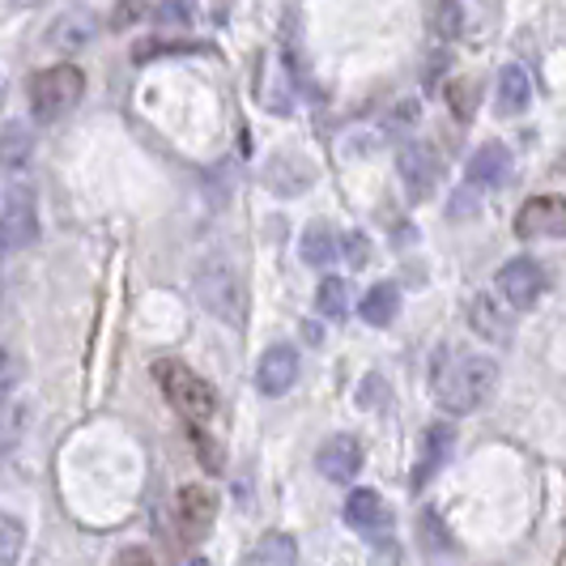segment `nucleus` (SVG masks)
<instances>
[{"mask_svg":"<svg viewBox=\"0 0 566 566\" xmlns=\"http://www.w3.org/2000/svg\"><path fill=\"white\" fill-rule=\"evenodd\" d=\"M430 384H434V400L448 413H478L499 388V363L485 354H455L452 358V349H439V358L430 367Z\"/></svg>","mask_w":566,"mask_h":566,"instance_id":"1","label":"nucleus"},{"mask_svg":"<svg viewBox=\"0 0 566 566\" xmlns=\"http://www.w3.org/2000/svg\"><path fill=\"white\" fill-rule=\"evenodd\" d=\"M192 290H197L200 307L213 319H222L230 328H243V319H248V285H243L239 269L230 260H218V255L200 260L197 273H192Z\"/></svg>","mask_w":566,"mask_h":566,"instance_id":"2","label":"nucleus"},{"mask_svg":"<svg viewBox=\"0 0 566 566\" xmlns=\"http://www.w3.org/2000/svg\"><path fill=\"white\" fill-rule=\"evenodd\" d=\"M85 94V73L77 64H52L43 73L30 77V115L39 124H56L82 103Z\"/></svg>","mask_w":566,"mask_h":566,"instance_id":"3","label":"nucleus"},{"mask_svg":"<svg viewBox=\"0 0 566 566\" xmlns=\"http://www.w3.org/2000/svg\"><path fill=\"white\" fill-rule=\"evenodd\" d=\"M154 379L163 384V392L170 397V405H175L192 426L209 422V418L218 413V392H213L209 379H200L192 367H184V363H175V358H163V363H154Z\"/></svg>","mask_w":566,"mask_h":566,"instance_id":"4","label":"nucleus"},{"mask_svg":"<svg viewBox=\"0 0 566 566\" xmlns=\"http://www.w3.org/2000/svg\"><path fill=\"white\" fill-rule=\"evenodd\" d=\"M545 269H541L537 260H528V255H520V260H507L503 269H499V298L507 303L511 312H533L541 303V294H545Z\"/></svg>","mask_w":566,"mask_h":566,"instance_id":"5","label":"nucleus"},{"mask_svg":"<svg viewBox=\"0 0 566 566\" xmlns=\"http://www.w3.org/2000/svg\"><path fill=\"white\" fill-rule=\"evenodd\" d=\"M520 239H566V197H533L515 213Z\"/></svg>","mask_w":566,"mask_h":566,"instance_id":"6","label":"nucleus"},{"mask_svg":"<svg viewBox=\"0 0 566 566\" xmlns=\"http://www.w3.org/2000/svg\"><path fill=\"white\" fill-rule=\"evenodd\" d=\"M397 175L400 184H405V192L409 200H422L434 184H439V163H434V149L422 142L405 145L397 154Z\"/></svg>","mask_w":566,"mask_h":566,"instance_id":"7","label":"nucleus"},{"mask_svg":"<svg viewBox=\"0 0 566 566\" xmlns=\"http://www.w3.org/2000/svg\"><path fill=\"white\" fill-rule=\"evenodd\" d=\"M315 464H319V473L328 478V482H354L358 473H363V443L354 439V434H333L319 452H315Z\"/></svg>","mask_w":566,"mask_h":566,"instance_id":"8","label":"nucleus"},{"mask_svg":"<svg viewBox=\"0 0 566 566\" xmlns=\"http://www.w3.org/2000/svg\"><path fill=\"white\" fill-rule=\"evenodd\" d=\"M0 227L9 248H30L39 239V213H34V192L30 188H13L4 200V213H0Z\"/></svg>","mask_w":566,"mask_h":566,"instance_id":"9","label":"nucleus"},{"mask_svg":"<svg viewBox=\"0 0 566 566\" xmlns=\"http://www.w3.org/2000/svg\"><path fill=\"white\" fill-rule=\"evenodd\" d=\"M294 379H298V354H294L290 345L264 349V358H260V367H255V388H260L264 397H285V392L294 388Z\"/></svg>","mask_w":566,"mask_h":566,"instance_id":"10","label":"nucleus"},{"mask_svg":"<svg viewBox=\"0 0 566 566\" xmlns=\"http://www.w3.org/2000/svg\"><path fill=\"white\" fill-rule=\"evenodd\" d=\"M175 511H179V524L192 541H200L209 528H213V515H218V499L205 490V485H179V499H175Z\"/></svg>","mask_w":566,"mask_h":566,"instance_id":"11","label":"nucleus"},{"mask_svg":"<svg viewBox=\"0 0 566 566\" xmlns=\"http://www.w3.org/2000/svg\"><path fill=\"white\" fill-rule=\"evenodd\" d=\"M469 324L478 328V337L507 345L511 328H515V312H511L499 294H478V298H473V307H469Z\"/></svg>","mask_w":566,"mask_h":566,"instance_id":"12","label":"nucleus"},{"mask_svg":"<svg viewBox=\"0 0 566 566\" xmlns=\"http://www.w3.org/2000/svg\"><path fill=\"white\" fill-rule=\"evenodd\" d=\"M94 34H98V22H94V13H85V9H73V13H60L56 22L48 27V48H56V52H82L94 43Z\"/></svg>","mask_w":566,"mask_h":566,"instance_id":"13","label":"nucleus"},{"mask_svg":"<svg viewBox=\"0 0 566 566\" xmlns=\"http://www.w3.org/2000/svg\"><path fill=\"white\" fill-rule=\"evenodd\" d=\"M507 175H511V154H507V145H499V142L482 145V149L469 158V167H464L469 188H499V184H507Z\"/></svg>","mask_w":566,"mask_h":566,"instance_id":"14","label":"nucleus"},{"mask_svg":"<svg viewBox=\"0 0 566 566\" xmlns=\"http://www.w3.org/2000/svg\"><path fill=\"white\" fill-rule=\"evenodd\" d=\"M345 524L358 528V533H367V537H379V533L392 524V515H388L384 499H379L375 490H354V494L345 499Z\"/></svg>","mask_w":566,"mask_h":566,"instance_id":"15","label":"nucleus"},{"mask_svg":"<svg viewBox=\"0 0 566 566\" xmlns=\"http://www.w3.org/2000/svg\"><path fill=\"white\" fill-rule=\"evenodd\" d=\"M528 103H533V82H528V73H524L520 64H507V69L499 73V85H494V107H499V115H520Z\"/></svg>","mask_w":566,"mask_h":566,"instance_id":"16","label":"nucleus"},{"mask_svg":"<svg viewBox=\"0 0 566 566\" xmlns=\"http://www.w3.org/2000/svg\"><path fill=\"white\" fill-rule=\"evenodd\" d=\"M30 154H34V128L22 124V119L4 124V128H0V170H4V175H9V170H22L30 163Z\"/></svg>","mask_w":566,"mask_h":566,"instance_id":"17","label":"nucleus"},{"mask_svg":"<svg viewBox=\"0 0 566 566\" xmlns=\"http://www.w3.org/2000/svg\"><path fill=\"white\" fill-rule=\"evenodd\" d=\"M294 563H298V541L290 537V533H264L248 549V558H243V566H294Z\"/></svg>","mask_w":566,"mask_h":566,"instance_id":"18","label":"nucleus"},{"mask_svg":"<svg viewBox=\"0 0 566 566\" xmlns=\"http://www.w3.org/2000/svg\"><path fill=\"white\" fill-rule=\"evenodd\" d=\"M298 252H303V260H307L312 269H324V264H333V260L340 255L337 230L328 227V222H312V227L303 230V243H298Z\"/></svg>","mask_w":566,"mask_h":566,"instance_id":"19","label":"nucleus"},{"mask_svg":"<svg viewBox=\"0 0 566 566\" xmlns=\"http://www.w3.org/2000/svg\"><path fill=\"white\" fill-rule=\"evenodd\" d=\"M455 443V430L448 422H434L430 430H426V452H422V469H418V478H413V485H426L439 469H443V460H448V452H452Z\"/></svg>","mask_w":566,"mask_h":566,"instance_id":"20","label":"nucleus"},{"mask_svg":"<svg viewBox=\"0 0 566 566\" xmlns=\"http://www.w3.org/2000/svg\"><path fill=\"white\" fill-rule=\"evenodd\" d=\"M363 319L367 324H375V328H384V324H392L397 319V312H400V290L397 285H388V282H379L375 290H367L363 294Z\"/></svg>","mask_w":566,"mask_h":566,"instance_id":"21","label":"nucleus"},{"mask_svg":"<svg viewBox=\"0 0 566 566\" xmlns=\"http://www.w3.org/2000/svg\"><path fill=\"white\" fill-rule=\"evenodd\" d=\"M27 422H30L27 400H4V405H0V455H9L18 443H22Z\"/></svg>","mask_w":566,"mask_h":566,"instance_id":"22","label":"nucleus"},{"mask_svg":"<svg viewBox=\"0 0 566 566\" xmlns=\"http://www.w3.org/2000/svg\"><path fill=\"white\" fill-rule=\"evenodd\" d=\"M315 312L324 319H345L349 315V282L345 277H324L315 290Z\"/></svg>","mask_w":566,"mask_h":566,"instance_id":"23","label":"nucleus"},{"mask_svg":"<svg viewBox=\"0 0 566 566\" xmlns=\"http://www.w3.org/2000/svg\"><path fill=\"white\" fill-rule=\"evenodd\" d=\"M22 545H27V524L18 515H4L0 511V566H13L22 558Z\"/></svg>","mask_w":566,"mask_h":566,"instance_id":"24","label":"nucleus"},{"mask_svg":"<svg viewBox=\"0 0 566 566\" xmlns=\"http://www.w3.org/2000/svg\"><path fill=\"white\" fill-rule=\"evenodd\" d=\"M434 34L448 39V43L464 34V9H460V0H439L434 4Z\"/></svg>","mask_w":566,"mask_h":566,"instance_id":"25","label":"nucleus"},{"mask_svg":"<svg viewBox=\"0 0 566 566\" xmlns=\"http://www.w3.org/2000/svg\"><path fill=\"white\" fill-rule=\"evenodd\" d=\"M154 13V0H119L112 13V30H128Z\"/></svg>","mask_w":566,"mask_h":566,"instance_id":"26","label":"nucleus"},{"mask_svg":"<svg viewBox=\"0 0 566 566\" xmlns=\"http://www.w3.org/2000/svg\"><path fill=\"white\" fill-rule=\"evenodd\" d=\"M18 384H22V358L13 349H0V405L18 392Z\"/></svg>","mask_w":566,"mask_h":566,"instance_id":"27","label":"nucleus"},{"mask_svg":"<svg viewBox=\"0 0 566 566\" xmlns=\"http://www.w3.org/2000/svg\"><path fill=\"white\" fill-rule=\"evenodd\" d=\"M192 13H197V4H192V0H158V18L170 22V27H188V22H192Z\"/></svg>","mask_w":566,"mask_h":566,"instance_id":"28","label":"nucleus"},{"mask_svg":"<svg viewBox=\"0 0 566 566\" xmlns=\"http://www.w3.org/2000/svg\"><path fill=\"white\" fill-rule=\"evenodd\" d=\"M340 252H345V260H349L354 269H363V264H370V239L354 230V234H345V239H340Z\"/></svg>","mask_w":566,"mask_h":566,"instance_id":"29","label":"nucleus"},{"mask_svg":"<svg viewBox=\"0 0 566 566\" xmlns=\"http://www.w3.org/2000/svg\"><path fill=\"white\" fill-rule=\"evenodd\" d=\"M422 545L430 549H452V537H443V524H439V515L434 511H422Z\"/></svg>","mask_w":566,"mask_h":566,"instance_id":"30","label":"nucleus"},{"mask_svg":"<svg viewBox=\"0 0 566 566\" xmlns=\"http://www.w3.org/2000/svg\"><path fill=\"white\" fill-rule=\"evenodd\" d=\"M192 439H197L200 455H205V469H209V473H222V469H227V464H222V455H218V448H213V443L200 434L197 426H192Z\"/></svg>","mask_w":566,"mask_h":566,"instance_id":"31","label":"nucleus"},{"mask_svg":"<svg viewBox=\"0 0 566 566\" xmlns=\"http://www.w3.org/2000/svg\"><path fill=\"white\" fill-rule=\"evenodd\" d=\"M119 566H158V563H154V554H149V549H142V545H128V549L119 554Z\"/></svg>","mask_w":566,"mask_h":566,"instance_id":"32","label":"nucleus"},{"mask_svg":"<svg viewBox=\"0 0 566 566\" xmlns=\"http://www.w3.org/2000/svg\"><path fill=\"white\" fill-rule=\"evenodd\" d=\"M460 213H464V218H473V213H478V197H473V188H460V197L452 200V218H460Z\"/></svg>","mask_w":566,"mask_h":566,"instance_id":"33","label":"nucleus"},{"mask_svg":"<svg viewBox=\"0 0 566 566\" xmlns=\"http://www.w3.org/2000/svg\"><path fill=\"white\" fill-rule=\"evenodd\" d=\"M452 107H455V115L473 112V90H469V85H452Z\"/></svg>","mask_w":566,"mask_h":566,"instance_id":"34","label":"nucleus"},{"mask_svg":"<svg viewBox=\"0 0 566 566\" xmlns=\"http://www.w3.org/2000/svg\"><path fill=\"white\" fill-rule=\"evenodd\" d=\"M4 252H9V239H4V227H0V264H4Z\"/></svg>","mask_w":566,"mask_h":566,"instance_id":"35","label":"nucleus"},{"mask_svg":"<svg viewBox=\"0 0 566 566\" xmlns=\"http://www.w3.org/2000/svg\"><path fill=\"white\" fill-rule=\"evenodd\" d=\"M188 566H209V563H205V558H192V563H188Z\"/></svg>","mask_w":566,"mask_h":566,"instance_id":"36","label":"nucleus"}]
</instances>
